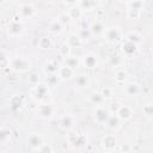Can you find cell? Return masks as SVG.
<instances>
[{
    "label": "cell",
    "instance_id": "4",
    "mask_svg": "<svg viewBox=\"0 0 153 153\" xmlns=\"http://www.w3.org/2000/svg\"><path fill=\"white\" fill-rule=\"evenodd\" d=\"M109 116L110 115H109V110L108 109H105L102 105H97V108L94 110V120H96V122H98L100 124L106 123Z\"/></svg>",
    "mask_w": 153,
    "mask_h": 153
},
{
    "label": "cell",
    "instance_id": "9",
    "mask_svg": "<svg viewBox=\"0 0 153 153\" xmlns=\"http://www.w3.org/2000/svg\"><path fill=\"white\" fill-rule=\"evenodd\" d=\"M116 115L120 117L121 121H127V120H129L131 117L133 111H131V108L130 106H128V105H121L120 109H118V111L116 112Z\"/></svg>",
    "mask_w": 153,
    "mask_h": 153
},
{
    "label": "cell",
    "instance_id": "8",
    "mask_svg": "<svg viewBox=\"0 0 153 153\" xmlns=\"http://www.w3.org/2000/svg\"><path fill=\"white\" fill-rule=\"evenodd\" d=\"M27 142L29 145L32 147L33 151H37L44 142H43V137L39 135V134H31L29 137H27Z\"/></svg>",
    "mask_w": 153,
    "mask_h": 153
},
{
    "label": "cell",
    "instance_id": "28",
    "mask_svg": "<svg viewBox=\"0 0 153 153\" xmlns=\"http://www.w3.org/2000/svg\"><path fill=\"white\" fill-rule=\"evenodd\" d=\"M65 62H66L67 66L72 67L73 69L79 66V60H78V57H74V56H68V57H66Z\"/></svg>",
    "mask_w": 153,
    "mask_h": 153
},
{
    "label": "cell",
    "instance_id": "39",
    "mask_svg": "<svg viewBox=\"0 0 153 153\" xmlns=\"http://www.w3.org/2000/svg\"><path fill=\"white\" fill-rule=\"evenodd\" d=\"M38 80H39V78H38V75L35 74V73L29 76V81H30L32 85H37V84H38Z\"/></svg>",
    "mask_w": 153,
    "mask_h": 153
},
{
    "label": "cell",
    "instance_id": "19",
    "mask_svg": "<svg viewBox=\"0 0 153 153\" xmlns=\"http://www.w3.org/2000/svg\"><path fill=\"white\" fill-rule=\"evenodd\" d=\"M67 140L72 145H80L84 141V136H81V135H79L76 133H69L68 136H67Z\"/></svg>",
    "mask_w": 153,
    "mask_h": 153
},
{
    "label": "cell",
    "instance_id": "6",
    "mask_svg": "<svg viewBox=\"0 0 153 153\" xmlns=\"http://www.w3.org/2000/svg\"><path fill=\"white\" fill-rule=\"evenodd\" d=\"M48 93V87L44 84H37L32 90V97L37 100H42Z\"/></svg>",
    "mask_w": 153,
    "mask_h": 153
},
{
    "label": "cell",
    "instance_id": "40",
    "mask_svg": "<svg viewBox=\"0 0 153 153\" xmlns=\"http://www.w3.org/2000/svg\"><path fill=\"white\" fill-rule=\"evenodd\" d=\"M120 106H121V104H120L118 102H115V103H112V104H111V108H110L111 112H115V114H116V112L118 111Z\"/></svg>",
    "mask_w": 153,
    "mask_h": 153
},
{
    "label": "cell",
    "instance_id": "3",
    "mask_svg": "<svg viewBox=\"0 0 153 153\" xmlns=\"http://www.w3.org/2000/svg\"><path fill=\"white\" fill-rule=\"evenodd\" d=\"M53 114H54V109H53V106L50 104L43 103V104H39L38 108H37V115H38V117H41L43 120L51 118Z\"/></svg>",
    "mask_w": 153,
    "mask_h": 153
},
{
    "label": "cell",
    "instance_id": "31",
    "mask_svg": "<svg viewBox=\"0 0 153 153\" xmlns=\"http://www.w3.org/2000/svg\"><path fill=\"white\" fill-rule=\"evenodd\" d=\"M75 84L79 86V87H86L88 85V79L85 76V75H79L76 76L75 79Z\"/></svg>",
    "mask_w": 153,
    "mask_h": 153
},
{
    "label": "cell",
    "instance_id": "33",
    "mask_svg": "<svg viewBox=\"0 0 153 153\" xmlns=\"http://www.w3.org/2000/svg\"><path fill=\"white\" fill-rule=\"evenodd\" d=\"M103 100H104V98H103V96L100 93H93L91 96V102L94 103L96 105H100L103 103Z\"/></svg>",
    "mask_w": 153,
    "mask_h": 153
},
{
    "label": "cell",
    "instance_id": "14",
    "mask_svg": "<svg viewBox=\"0 0 153 153\" xmlns=\"http://www.w3.org/2000/svg\"><path fill=\"white\" fill-rule=\"evenodd\" d=\"M90 30L93 35H103L105 32V26L102 22H94V23H92Z\"/></svg>",
    "mask_w": 153,
    "mask_h": 153
},
{
    "label": "cell",
    "instance_id": "26",
    "mask_svg": "<svg viewBox=\"0 0 153 153\" xmlns=\"http://www.w3.org/2000/svg\"><path fill=\"white\" fill-rule=\"evenodd\" d=\"M100 94L103 96L104 100H109V99H111V98L114 97V91H112V88H110V87H104V88H102Z\"/></svg>",
    "mask_w": 153,
    "mask_h": 153
},
{
    "label": "cell",
    "instance_id": "41",
    "mask_svg": "<svg viewBox=\"0 0 153 153\" xmlns=\"http://www.w3.org/2000/svg\"><path fill=\"white\" fill-rule=\"evenodd\" d=\"M131 149H133L131 147H129V146H124V145L121 147V151H131Z\"/></svg>",
    "mask_w": 153,
    "mask_h": 153
},
{
    "label": "cell",
    "instance_id": "25",
    "mask_svg": "<svg viewBox=\"0 0 153 153\" xmlns=\"http://www.w3.org/2000/svg\"><path fill=\"white\" fill-rule=\"evenodd\" d=\"M126 79H127V73H126V71L118 69V71L115 73V80H116V82H118V84L124 82Z\"/></svg>",
    "mask_w": 153,
    "mask_h": 153
},
{
    "label": "cell",
    "instance_id": "24",
    "mask_svg": "<svg viewBox=\"0 0 153 153\" xmlns=\"http://www.w3.org/2000/svg\"><path fill=\"white\" fill-rule=\"evenodd\" d=\"M59 53H60V55L63 56V57H68V56H69L71 47L68 45L67 42H66V43H62V44L60 45V48H59Z\"/></svg>",
    "mask_w": 153,
    "mask_h": 153
},
{
    "label": "cell",
    "instance_id": "30",
    "mask_svg": "<svg viewBox=\"0 0 153 153\" xmlns=\"http://www.w3.org/2000/svg\"><path fill=\"white\" fill-rule=\"evenodd\" d=\"M57 20L63 25V26H66V25H68L69 23H71V20H72V18H71V16L68 14V13H61L60 16H59V18H57Z\"/></svg>",
    "mask_w": 153,
    "mask_h": 153
},
{
    "label": "cell",
    "instance_id": "34",
    "mask_svg": "<svg viewBox=\"0 0 153 153\" xmlns=\"http://www.w3.org/2000/svg\"><path fill=\"white\" fill-rule=\"evenodd\" d=\"M128 17L130 19H137L140 17V10H135V8H129L128 10Z\"/></svg>",
    "mask_w": 153,
    "mask_h": 153
},
{
    "label": "cell",
    "instance_id": "29",
    "mask_svg": "<svg viewBox=\"0 0 153 153\" xmlns=\"http://www.w3.org/2000/svg\"><path fill=\"white\" fill-rule=\"evenodd\" d=\"M10 139H11V131H10V129L2 128L1 129V134H0V141L5 145Z\"/></svg>",
    "mask_w": 153,
    "mask_h": 153
},
{
    "label": "cell",
    "instance_id": "16",
    "mask_svg": "<svg viewBox=\"0 0 153 153\" xmlns=\"http://www.w3.org/2000/svg\"><path fill=\"white\" fill-rule=\"evenodd\" d=\"M67 43L71 48H75V47H80L81 45V37L76 33H72L68 39H67Z\"/></svg>",
    "mask_w": 153,
    "mask_h": 153
},
{
    "label": "cell",
    "instance_id": "36",
    "mask_svg": "<svg viewBox=\"0 0 153 153\" xmlns=\"http://www.w3.org/2000/svg\"><path fill=\"white\" fill-rule=\"evenodd\" d=\"M143 6V2L141 0H133L130 2V8H135V10H141Z\"/></svg>",
    "mask_w": 153,
    "mask_h": 153
},
{
    "label": "cell",
    "instance_id": "32",
    "mask_svg": "<svg viewBox=\"0 0 153 153\" xmlns=\"http://www.w3.org/2000/svg\"><path fill=\"white\" fill-rule=\"evenodd\" d=\"M57 71H59V67H57V65H56L55 62H53V61L48 62V65H47V67H45V72H48L49 74H54V73H56Z\"/></svg>",
    "mask_w": 153,
    "mask_h": 153
},
{
    "label": "cell",
    "instance_id": "10",
    "mask_svg": "<svg viewBox=\"0 0 153 153\" xmlns=\"http://www.w3.org/2000/svg\"><path fill=\"white\" fill-rule=\"evenodd\" d=\"M122 50L127 54V55H131L137 50V44L134 42H130L128 39H124L122 43Z\"/></svg>",
    "mask_w": 153,
    "mask_h": 153
},
{
    "label": "cell",
    "instance_id": "17",
    "mask_svg": "<svg viewBox=\"0 0 153 153\" xmlns=\"http://www.w3.org/2000/svg\"><path fill=\"white\" fill-rule=\"evenodd\" d=\"M61 127L63 129H72L73 126H74V120L71 115H65L62 118H61Z\"/></svg>",
    "mask_w": 153,
    "mask_h": 153
},
{
    "label": "cell",
    "instance_id": "42",
    "mask_svg": "<svg viewBox=\"0 0 153 153\" xmlns=\"http://www.w3.org/2000/svg\"><path fill=\"white\" fill-rule=\"evenodd\" d=\"M78 1H80V0H65V2H67V4H75Z\"/></svg>",
    "mask_w": 153,
    "mask_h": 153
},
{
    "label": "cell",
    "instance_id": "38",
    "mask_svg": "<svg viewBox=\"0 0 153 153\" xmlns=\"http://www.w3.org/2000/svg\"><path fill=\"white\" fill-rule=\"evenodd\" d=\"M143 112L147 116H152L153 115V104H146L143 106Z\"/></svg>",
    "mask_w": 153,
    "mask_h": 153
},
{
    "label": "cell",
    "instance_id": "27",
    "mask_svg": "<svg viewBox=\"0 0 153 153\" xmlns=\"http://www.w3.org/2000/svg\"><path fill=\"white\" fill-rule=\"evenodd\" d=\"M126 39L130 41V42H134V43H139L141 41V36L137 33V32H129L126 35Z\"/></svg>",
    "mask_w": 153,
    "mask_h": 153
},
{
    "label": "cell",
    "instance_id": "12",
    "mask_svg": "<svg viewBox=\"0 0 153 153\" xmlns=\"http://www.w3.org/2000/svg\"><path fill=\"white\" fill-rule=\"evenodd\" d=\"M20 13H22V16L25 17V18H31V17L35 14V8H33V6L30 5V4H24V5H22V7H20Z\"/></svg>",
    "mask_w": 153,
    "mask_h": 153
},
{
    "label": "cell",
    "instance_id": "43",
    "mask_svg": "<svg viewBox=\"0 0 153 153\" xmlns=\"http://www.w3.org/2000/svg\"><path fill=\"white\" fill-rule=\"evenodd\" d=\"M151 54H152V56H153V45L151 47Z\"/></svg>",
    "mask_w": 153,
    "mask_h": 153
},
{
    "label": "cell",
    "instance_id": "44",
    "mask_svg": "<svg viewBox=\"0 0 153 153\" xmlns=\"http://www.w3.org/2000/svg\"><path fill=\"white\" fill-rule=\"evenodd\" d=\"M124 1H129V2H131V1H133V0H124Z\"/></svg>",
    "mask_w": 153,
    "mask_h": 153
},
{
    "label": "cell",
    "instance_id": "7",
    "mask_svg": "<svg viewBox=\"0 0 153 153\" xmlns=\"http://www.w3.org/2000/svg\"><path fill=\"white\" fill-rule=\"evenodd\" d=\"M57 75L60 79L62 80H69L73 78L74 75V69L67 65L62 66V67H59V71H57Z\"/></svg>",
    "mask_w": 153,
    "mask_h": 153
},
{
    "label": "cell",
    "instance_id": "15",
    "mask_svg": "<svg viewBox=\"0 0 153 153\" xmlns=\"http://www.w3.org/2000/svg\"><path fill=\"white\" fill-rule=\"evenodd\" d=\"M120 121L121 120H120V117L117 115H110L105 124L111 129H118L120 128Z\"/></svg>",
    "mask_w": 153,
    "mask_h": 153
},
{
    "label": "cell",
    "instance_id": "37",
    "mask_svg": "<svg viewBox=\"0 0 153 153\" xmlns=\"http://www.w3.org/2000/svg\"><path fill=\"white\" fill-rule=\"evenodd\" d=\"M37 151H38V152H42V153H44V152L50 153V152H53V147H51L50 145H48V143H43Z\"/></svg>",
    "mask_w": 153,
    "mask_h": 153
},
{
    "label": "cell",
    "instance_id": "13",
    "mask_svg": "<svg viewBox=\"0 0 153 153\" xmlns=\"http://www.w3.org/2000/svg\"><path fill=\"white\" fill-rule=\"evenodd\" d=\"M98 63V60H97V56L93 55V54H88L84 57V65L85 67L87 68H94Z\"/></svg>",
    "mask_w": 153,
    "mask_h": 153
},
{
    "label": "cell",
    "instance_id": "21",
    "mask_svg": "<svg viewBox=\"0 0 153 153\" xmlns=\"http://www.w3.org/2000/svg\"><path fill=\"white\" fill-rule=\"evenodd\" d=\"M62 29H63V25L59 20H55V22L50 23V25H49V30L53 33H60V32H62Z\"/></svg>",
    "mask_w": 153,
    "mask_h": 153
},
{
    "label": "cell",
    "instance_id": "2",
    "mask_svg": "<svg viewBox=\"0 0 153 153\" xmlns=\"http://www.w3.org/2000/svg\"><path fill=\"white\" fill-rule=\"evenodd\" d=\"M11 67L14 71H18V72H25V71H27L30 68V62L25 57L18 56V57H14L11 61Z\"/></svg>",
    "mask_w": 153,
    "mask_h": 153
},
{
    "label": "cell",
    "instance_id": "22",
    "mask_svg": "<svg viewBox=\"0 0 153 153\" xmlns=\"http://www.w3.org/2000/svg\"><path fill=\"white\" fill-rule=\"evenodd\" d=\"M79 4H80V8L82 10V8H85V10H92L94 6H96V2H94V0H80L79 1Z\"/></svg>",
    "mask_w": 153,
    "mask_h": 153
},
{
    "label": "cell",
    "instance_id": "18",
    "mask_svg": "<svg viewBox=\"0 0 153 153\" xmlns=\"http://www.w3.org/2000/svg\"><path fill=\"white\" fill-rule=\"evenodd\" d=\"M124 91L128 96H136L139 93V86L136 82H128L124 87Z\"/></svg>",
    "mask_w": 153,
    "mask_h": 153
},
{
    "label": "cell",
    "instance_id": "23",
    "mask_svg": "<svg viewBox=\"0 0 153 153\" xmlns=\"http://www.w3.org/2000/svg\"><path fill=\"white\" fill-rule=\"evenodd\" d=\"M68 14L71 16V18L72 19H79L80 17H81V14H82V12H81V8L80 7H76V6H73L71 10H69V12H68Z\"/></svg>",
    "mask_w": 153,
    "mask_h": 153
},
{
    "label": "cell",
    "instance_id": "1",
    "mask_svg": "<svg viewBox=\"0 0 153 153\" xmlns=\"http://www.w3.org/2000/svg\"><path fill=\"white\" fill-rule=\"evenodd\" d=\"M103 36H104L106 42H109V43H117L122 38V31L117 26H111V27L105 29V32L103 33Z\"/></svg>",
    "mask_w": 153,
    "mask_h": 153
},
{
    "label": "cell",
    "instance_id": "20",
    "mask_svg": "<svg viewBox=\"0 0 153 153\" xmlns=\"http://www.w3.org/2000/svg\"><path fill=\"white\" fill-rule=\"evenodd\" d=\"M51 44H53V43H51V39L48 38V37H41V38L38 39V43H37L38 48L42 49V50L49 49V48L51 47Z\"/></svg>",
    "mask_w": 153,
    "mask_h": 153
},
{
    "label": "cell",
    "instance_id": "35",
    "mask_svg": "<svg viewBox=\"0 0 153 153\" xmlns=\"http://www.w3.org/2000/svg\"><path fill=\"white\" fill-rule=\"evenodd\" d=\"M110 63H111L114 67L120 66V65L122 63V59H121V56H120V55H114V56H111V57H110Z\"/></svg>",
    "mask_w": 153,
    "mask_h": 153
},
{
    "label": "cell",
    "instance_id": "11",
    "mask_svg": "<svg viewBox=\"0 0 153 153\" xmlns=\"http://www.w3.org/2000/svg\"><path fill=\"white\" fill-rule=\"evenodd\" d=\"M23 29H24V26L22 25V23L20 22H11V24L8 25V32L11 33V35H13V36H18V35H20L22 32H23Z\"/></svg>",
    "mask_w": 153,
    "mask_h": 153
},
{
    "label": "cell",
    "instance_id": "5",
    "mask_svg": "<svg viewBox=\"0 0 153 153\" xmlns=\"http://www.w3.org/2000/svg\"><path fill=\"white\" fill-rule=\"evenodd\" d=\"M116 145H117V140H116L115 135L106 134V135H104L102 137V146H103V148L105 151H112V149H115Z\"/></svg>",
    "mask_w": 153,
    "mask_h": 153
}]
</instances>
